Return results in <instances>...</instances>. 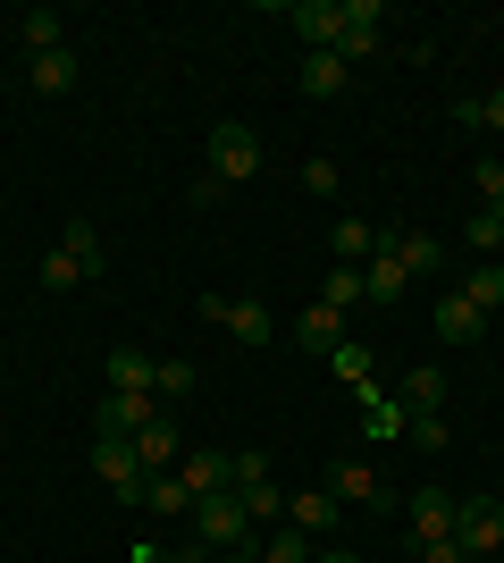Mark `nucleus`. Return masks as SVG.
Returning <instances> with one entry per match:
<instances>
[{
	"label": "nucleus",
	"instance_id": "f257e3e1",
	"mask_svg": "<svg viewBox=\"0 0 504 563\" xmlns=\"http://www.w3.org/2000/svg\"><path fill=\"white\" fill-rule=\"evenodd\" d=\"M193 547H211V555H236V547H253V514H244V488L193 496Z\"/></svg>",
	"mask_w": 504,
	"mask_h": 563
},
{
	"label": "nucleus",
	"instance_id": "f03ea898",
	"mask_svg": "<svg viewBox=\"0 0 504 563\" xmlns=\"http://www.w3.org/2000/svg\"><path fill=\"white\" fill-rule=\"evenodd\" d=\"M202 161H211L219 186H244V177H261V135H253L244 118H219L211 143H202Z\"/></svg>",
	"mask_w": 504,
	"mask_h": 563
},
{
	"label": "nucleus",
	"instance_id": "7ed1b4c3",
	"mask_svg": "<svg viewBox=\"0 0 504 563\" xmlns=\"http://www.w3.org/2000/svg\"><path fill=\"white\" fill-rule=\"evenodd\" d=\"M93 471L119 488V505H144V488H152V471L135 463V438H101L93 446Z\"/></svg>",
	"mask_w": 504,
	"mask_h": 563
},
{
	"label": "nucleus",
	"instance_id": "20e7f679",
	"mask_svg": "<svg viewBox=\"0 0 504 563\" xmlns=\"http://www.w3.org/2000/svg\"><path fill=\"white\" fill-rule=\"evenodd\" d=\"M336 18H345V25H336V59H345V68L379 51V25H387L379 0H336Z\"/></svg>",
	"mask_w": 504,
	"mask_h": 563
},
{
	"label": "nucleus",
	"instance_id": "39448f33",
	"mask_svg": "<svg viewBox=\"0 0 504 563\" xmlns=\"http://www.w3.org/2000/svg\"><path fill=\"white\" fill-rule=\"evenodd\" d=\"M455 547H462V555H496V547H504V505H496V496H462Z\"/></svg>",
	"mask_w": 504,
	"mask_h": 563
},
{
	"label": "nucleus",
	"instance_id": "423d86ee",
	"mask_svg": "<svg viewBox=\"0 0 504 563\" xmlns=\"http://www.w3.org/2000/svg\"><path fill=\"white\" fill-rule=\"evenodd\" d=\"M379 244L404 261V278H437V269H446V244H437L429 228H379Z\"/></svg>",
	"mask_w": 504,
	"mask_h": 563
},
{
	"label": "nucleus",
	"instance_id": "0eeeda50",
	"mask_svg": "<svg viewBox=\"0 0 504 563\" xmlns=\"http://www.w3.org/2000/svg\"><path fill=\"white\" fill-rule=\"evenodd\" d=\"M455 514H462V496H455V488H412V547L455 539Z\"/></svg>",
	"mask_w": 504,
	"mask_h": 563
},
{
	"label": "nucleus",
	"instance_id": "6e6552de",
	"mask_svg": "<svg viewBox=\"0 0 504 563\" xmlns=\"http://www.w3.org/2000/svg\"><path fill=\"white\" fill-rule=\"evenodd\" d=\"M160 412H168L160 396H119V387H110V404L93 412V429H101V438H135V429H152Z\"/></svg>",
	"mask_w": 504,
	"mask_h": 563
},
{
	"label": "nucleus",
	"instance_id": "1a4fd4ad",
	"mask_svg": "<svg viewBox=\"0 0 504 563\" xmlns=\"http://www.w3.org/2000/svg\"><path fill=\"white\" fill-rule=\"evenodd\" d=\"M202 311H211L219 329H236L244 345H269V336H278V320H269L261 303H227V295H202Z\"/></svg>",
	"mask_w": 504,
	"mask_h": 563
},
{
	"label": "nucleus",
	"instance_id": "9d476101",
	"mask_svg": "<svg viewBox=\"0 0 504 563\" xmlns=\"http://www.w3.org/2000/svg\"><path fill=\"white\" fill-rule=\"evenodd\" d=\"M177 479H186L193 496H219V488H236V454H219V446H193Z\"/></svg>",
	"mask_w": 504,
	"mask_h": 563
},
{
	"label": "nucleus",
	"instance_id": "9b49d317",
	"mask_svg": "<svg viewBox=\"0 0 504 563\" xmlns=\"http://www.w3.org/2000/svg\"><path fill=\"white\" fill-rule=\"evenodd\" d=\"M437 336H446V345H480V336H488V311L462 303V295H437Z\"/></svg>",
	"mask_w": 504,
	"mask_h": 563
},
{
	"label": "nucleus",
	"instance_id": "f8f14e48",
	"mask_svg": "<svg viewBox=\"0 0 504 563\" xmlns=\"http://www.w3.org/2000/svg\"><path fill=\"white\" fill-rule=\"evenodd\" d=\"M336 514H345V505H336L328 488H303V496H287V521L303 530V539H328V530H336Z\"/></svg>",
	"mask_w": 504,
	"mask_h": 563
},
{
	"label": "nucleus",
	"instance_id": "ddd939ff",
	"mask_svg": "<svg viewBox=\"0 0 504 563\" xmlns=\"http://www.w3.org/2000/svg\"><path fill=\"white\" fill-rule=\"evenodd\" d=\"M287 18H294V34H303L312 51H336V25H345V18H336V0H294Z\"/></svg>",
	"mask_w": 504,
	"mask_h": 563
},
{
	"label": "nucleus",
	"instance_id": "4468645a",
	"mask_svg": "<svg viewBox=\"0 0 504 563\" xmlns=\"http://www.w3.org/2000/svg\"><path fill=\"white\" fill-rule=\"evenodd\" d=\"M135 463H144L152 479H160V471L177 463V412H160L152 429H135Z\"/></svg>",
	"mask_w": 504,
	"mask_h": 563
},
{
	"label": "nucleus",
	"instance_id": "2eb2a0df",
	"mask_svg": "<svg viewBox=\"0 0 504 563\" xmlns=\"http://www.w3.org/2000/svg\"><path fill=\"white\" fill-rule=\"evenodd\" d=\"M294 336H303V353H336V345H345V311H336V303H312L303 320H294Z\"/></svg>",
	"mask_w": 504,
	"mask_h": 563
},
{
	"label": "nucleus",
	"instance_id": "dca6fc26",
	"mask_svg": "<svg viewBox=\"0 0 504 563\" xmlns=\"http://www.w3.org/2000/svg\"><path fill=\"white\" fill-rule=\"evenodd\" d=\"M345 85H354V68H345L336 51H312V59H303V93H312V101H336Z\"/></svg>",
	"mask_w": 504,
	"mask_h": 563
},
{
	"label": "nucleus",
	"instance_id": "f3484780",
	"mask_svg": "<svg viewBox=\"0 0 504 563\" xmlns=\"http://www.w3.org/2000/svg\"><path fill=\"white\" fill-rule=\"evenodd\" d=\"M404 261H395V253H387V244H379V253H370V261H361V295H379V303H395V295H404Z\"/></svg>",
	"mask_w": 504,
	"mask_h": 563
},
{
	"label": "nucleus",
	"instance_id": "a211bd4d",
	"mask_svg": "<svg viewBox=\"0 0 504 563\" xmlns=\"http://www.w3.org/2000/svg\"><path fill=\"white\" fill-rule=\"evenodd\" d=\"M152 371H160V362H152V353H135V345L110 353V387H119V396H152Z\"/></svg>",
	"mask_w": 504,
	"mask_h": 563
},
{
	"label": "nucleus",
	"instance_id": "6ab92c4d",
	"mask_svg": "<svg viewBox=\"0 0 504 563\" xmlns=\"http://www.w3.org/2000/svg\"><path fill=\"white\" fill-rule=\"evenodd\" d=\"M328 496H336V505H387V496H379V471H361V463H336L328 471Z\"/></svg>",
	"mask_w": 504,
	"mask_h": 563
},
{
	"label": "nucleus",
	"instance_id": "aec40b11",
	"mask_svg": "<svg viewBox=\"0 0 504 563\" xmlns=\"http://www.w3.org/2000/svg\"><path fill=\"white\" fill-rule=\"evenodd\" d=\"M59 253H68L85 278H101V228L93 219H68V228H59Z\"/></svg>",
	"mask_w": 504,
	"mask_h": 563
},
{
	"label": "nucleus",
	"instance_id": "412c9836",
	"mask_svg": "<svg viewBox=\"0 0 504 563\" xmlns=\"http://www.w3.org/2000/svg\"><path fill=\"white\" fill-rule=\"evenodd\" d=\"M395 404H404V421H421V412H446V371H412Z\"/></svg>",
	"mask_w": 504,
	"mask_h": 563
},
{
	"label": "nucleus",
	"instance_id": "4be33fe9",
	"mask_svg": "<svg viewBox=\"0 0 504 563\" xmlns=\"http://www.w3.org/2000/svg\"><path fill=\"white\" fill-rule=\"evenodd\" d=\"M361 429H370V438H404V404H387L379 387H370V378H361Z\"/></svg>",
	"mask_w": 504,
	"mask_h": 563
},
{
	"label": "nucleus",
	"instance_id": "5701e85b",
	"mask_svg": "<svg viewBox=\"0 0 504 563\" xmlns=\"http://www.w3.org/2000/svg\"><path fill=\"white\" fill-rule=\"evenodd\" d=\"M25 85H34V93H76V51H68V43H59V51H43Z\"/></svg>",
	"mask_w": 504,
	"mask_h": 563
},
{
	"label": "nucleus",
	"instance_id": "b1692460",
	"mask_svg": "<svg viewBox=\"0 0 504 563\" xmlns=\"http://www.w3.org/2000/svg\"><path fill=\"white\" fill-rule=\"evenodd\" d=\"M144 514H160V521L193 514V488H186V479H177V471H160V479H152V488H144Z\"/></svg>",
	"mask_w": 504,
	"mask_h": 563
},
{
	"label": "nucleus",
	"instance_id": "393cba45",
	"mask_svg": "<svg viewBox=\"0 0 504 563\" xmlns=\"http://www.w3.org/2000/svg\"><path fill=\"white\" fill-rule=\"evenodd\" d=\"M455 295H462V303H480V311H504V261H480Z\"/></svg>",
	"mask_w": 504,
	"mask_h": 563
},
{
	"label": "nucleus",
	"instance_id": "a878e982",
	"mask_svg": "<svg viewBox=\"0 0 504 563\" xmlns=\"http://www.w3.org/2000/svg\"><path fill=\"white\" fill-rule=\"evenodd\" d=\"M328 235H336V261H354V269L379 253V228H370V219H336Z\"/></svg>",
	"mask_w": 504,
	"mask_h": 563
},
{
	"label": "nucleus",
	"instance_id": "bb28decb",
	"mask_svg": "<svg viewBox=\"0 0 504 563\" xmlns=\"http://www.w3.org/2000/svg\"><path fill=\"white\" fill-rule=\"evenodd\" d=\"M261 563H312V539H303L294 521H278V530H269V547H261Z\"/></svg>",
	"mask_w": 504,
	"mask_h": 563
},
{
	"label": "nucleus",
	"instance_id": "cd10ccee",
	"mask_svg": "<svg viewBox=\"0 0 504 563\" xmlns=\"http://www.w3.org/2000/svg\"><path fill=\"white\" fill-rule=\"evenodd\" d=\"M471 253H488V261H504V211H471Z\"/></svg>",
	"mask_w": 504,
	"mask_h": 563
},
{
	"label": "nucleus",
	"instance_id": "c85d7f7f",
	"mask_svg": "<svg viewBox=\"0 0 504 563\" xmlns=\"http://www.w3.org/2000/svg\"><path fill=\"white\" fill-rule=\"evenodd\" d=\"M320 303H336V311H345V303H361V269H354V261H336V269H328Z\"/></svg>",
	"mask_w": 504,
	"mask_h": 563
},
{
	"label": "nucleus",
	"instance_id": "c756f323",
	"mask_svg": "<svg viewBox=\"0 0 504 563\" xmlns=\"http://www.w3.org/2000/svg\"><path fill=\"white\" fill-rule=\"evenodd\" d=\"M18 34L34 43V59H43V51H59V18H51V9H25V18H18Z\"/></svg>",
	"mask_w": 504,
	"mask_h": 563
},
{
	"label": "nucleus",
	"instance_id": "7c9ffc66",
	"mask_svg": "<svg viewBox=\"0 0 504 563\" xmlns=\"http://www.w3.org/2000/svg\"><path fill=\"white\" fill-rule=\"evenodd\" d=\"M152 396H160V404L193 396V362H160V371H152Z\"/></svg>",
	"mask_w": 504,
	"mask_h": 563
},
{
	"label": "nucleus",
	"instance_id": "2f4dec72",
	"mask_svg": "<svg viewBox=\"0 0 504 563\" xmlns=\"http://www.w3.org/2000/svg\"><path fill=\"white\" fill-rule=\"evenodd\" d=\"M404 438H412V446H421V454H437V446H446V438H455V429H446V412H421V421H412Z\"/></svg>",
	"mask_w": 504,
	"mask_h": 563
},
{
	"label": "nucleus",
	"instance_id": "473e14b6",
	"mask_svg": "<svg viewBox=\"0 0 504 563\" xmlns=\"http://www.w3.org/2000/svg\"><path fill=\"white\" fill-rule=\"evenodd\" d=\"M244 514H253V521H278V514H287V488H269V479H261V488H244Z\"/></svg>",
	"mask_w": 504,
	"mask_h": 563
},
{
	"label": "nucleus",
	"instance_id": "72a5a7b5",
	"mask_svg": "<svg viewBox=\"0 0 504 563\" xmlns=\"http://www.w3.org/2000/svg\"><path fill=\"white\" fill-rule=\"evenodd\" d=\"M471 177H480V211H504V161H480Z\"/></svg>",
	"mask_w": 504,
	"mask_h": 563
},
{
	"label": "nucleus",
	"instance_id": "f704fd0d",
	"mask_svg": "<svg viewBox=\"0 0 504 563\" xmlns=\"http://www.w3.org/2000/svg\"><path fill=\"white\" fill-rule=\"evenodd\" d=\"M328 362H336V371H345V378H354V387H361V378H370V345H354V336H345V345H336Z\"/></svg>",
	"mask_w": 504,
	"mask_h": 563
},
{
	"label": "nucleus",
	"instance_id": "c9c22d12",
	"mask_svg": "<svg viewBox=\"0 0 504 563\" xmlns=\"http://www.w3.org/2000/svg\"><path fill=\"white\" fill-rule=\"evenodd\" d=\"M303 194H320V202H328V194H336V161H303Z\"/></svg>",
	"mask_w": 504,
	"mask_h": 563
},
{
	"label": "nucleus",
	"instance_id": "e433bc0d",
	"mask_svg": "<svg viewBox=\"0 0 504 563\" xmlns=\"http://www.w3.org/2000/svg\"><path fill=\"white\" fill-rule=\"evenodd\" d=\"M269 479V454H236V488H261Z\"/></svg>",
	"mask_w": 504,
	"mask_h": 563
},
{
	"label": "nucleus",
	"instance_id": "4c0bfd02",
	"mask_svg": "<svg viewBox=\"0 0 504 563\" xmlns=\"http://www.w3.org/2000/svg\"><path fill=\"white\" fill-rule=\"evenodd\" d=\"M421 563H471V555H462L455 539H429V547H421Z\"/></svg>",
	"mask_w": 504,
	"mask_h": 563
},
{
	"label": "nucleus",
	"instance_id": "58836bf2",
	"mask_svg": "<svg viewBox=\"0 0 504 563\" xmlns=\"http://www.w3.org/2000/svg\"><path fill=\"white\" fill-rule=\"evenodd\" d=\"M480 126H496V135H504V93H480Z\"/></svg>",
	"mask_w": 504,
	"mask_h": 563
},
{
	"label": "nucleus",
	"instance_id": "ea45409f",
	"mask_svg": "<svg viewBox=\"0 0 504 563\" xmlns=\"http://www.w3.org/2000/svg\"><path fill=\"white\" fill-rule=\"evenodd\" d=\"M211 563H261V547H236V555H211Z\"/></svg>",
	"mask_w": 504,
	"mask_h": 563
},
{
	"label": "nucleus",
	"instance_id": "a19ab883",
	"mask_svg": "<svg viewBox=\"0 0 504 563\" xmlns=\"http://www.w3.org/2000/svg\"><path fill=\"white\" fill-rule=\"evenodd\" d=\"M320 563H361V555H345V547H328V555H320Z\"/></svg>",
	"mask_w": 504,
	"mask_h": 563
},
{
	"label": "nucleus",
	"instance_id": "79ce46f5",
	"mask_svg": "<svg viewBox=\"0 0 504 563\" xmlns=\"http://www.w3.org/2000/svg\"><path fill=\"white\" fill-rule=\"evenodd\" d=\"M0 34H9V25H0Z\"/></svg>",
	"mask_w": 504,
	"mask_h": 563
}]
</instances>
